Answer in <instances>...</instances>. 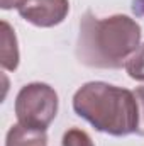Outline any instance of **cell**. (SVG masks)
<instances>
[{"instance_id": "cell-1", "label": "cell", "mask_w": 144, "mask_h": 146, "mask_svg": "<svg viewBox=\"0 0 144 146\" xmlns=\"http://www.w3.org/2000/svg\"><path fill=\"white\" fill-rule=\"evenodd\" d=\"M141 37L143 31L136 19L126 14L98 19L88 10L80 21L76 58L90 68H122L141 46Z\"/></svg>"}, {"instance_id": "cell-2", "label": "cell", "mask_w": 144, "mask_h": 146, "mask_svg": "<svg viewBox=\"0 0 144 146\" xmlns=\"http://www.w3.org/2000/svg\"><path fill=\"white\" fill-rule=\"evenodd\" d=\"M76 115L110 136H127L137 127V100L134 92L107 82H88L73 95Z\"/></svg>"}, {"instance_id": "cell-3", "label": "cell", "mask_w": 144, "mask_h": 146, "mask_svg": "<svg viewBox=\"0 0 144 146\" xmlns=\"http://www.w3.org/2000/svg\"><path fill=\"white\" fill-rule=\"evenodd\" d=\"M58 94L51 85L32 82L19 90L14 110L19 124L46 131L58 114Z\"/></svg>"}, {"instance_id": "cell-4", "label": "cell", "mask_w": 144, "mask_h": 146, "mask_svg": "<svg viewBox=\"0 0 144 146\" xmlns=\"http://www.w3.org/2000/svg\"><path fill=\"white\" fill-rule=\"evenodd\" d=\"M19 15L36 27H54L61 24L70 12L68 0H22Z\"/></svg>"}, {"instance_id": "cell-5", "label": "cell", "mask_w": 144, "mask_h": 146, "mask_svg": "<svg viewBox=\"0 0 144 146\" xmlns=\"http://www.w3.org/2000/svg\"><path fill=\"white\" fill-rule=\"evenodd\" d=\"M5 146H48V134L44 129L29 127L17 122L10 126L5 136Z\"/></svg>"}, {"instance_id": "cell-6", "label": "cell", "mask_w": 144, "mask_h": 146, "mask_svg": "<svg viewBox=\"0 0 144 146\" xmlns=\"http://www.w3.org/2000/svg\"><path fill=\"white\" fill-rule=\"evenodd\" d=\"M19 46L15 31L7 21H2V49H0V65L7 72H14L19 66Z\"/></svg>"}, {"instance_id": "cell-7", "label": "cell", "mask_w": 144, "mask_h": 146, "mask_svg": "<svg viewBox=\"0 0 144 146\" xmlns=\"http://www.w3.org/2000/svg\"><path fill=\"white\" fill-rule=\"evenodd\" d=\"M127 75L136 80V82H144V42L129 56V60L124 65Z\"/></svg>"}, {"instance_id": "cell-8", "label": "cell", "mask_w": 144, "mask_h": 146, "mask_svg": "<svg viewBox=\"0 0 144 146\" xmlns=\"http://www.w3.org/2000/svg\"><path fill=\"white\" fill-rule=\"evenodd\" d=\"M61 146H95L90 134L80 127H71L63 134Z\"/></svg>"}, {"instance_id": "cell-9", "label": "cell", "mask_w": 144, "mask_h": 146, "mask_svg": "<svg viewBox=\"0 0 144 146\" xmlns=\"http://www.w3.org/2000/svg\"><path fill=\"white\" fill-rule=\"evenodd\" d=\"M134 95H136V100H137V127H136V134L144 136V85L143 87H137L134 90Z\"/></svg>"}, {"instance_id": "cell-10", "label": "cell", "mask_w": 144, "mask_h": 146, "mask_svg": "<svg viewBox=\"0 0 144 146\" xmlns=\"http://www.w3.org/2000/svg\"><path fill=\"white\" fill-rule=\"evenodd\" d=\"M22 3V0H0V7L3 10H10V9H19V5Z\"/></svg>"}]
</instances>
